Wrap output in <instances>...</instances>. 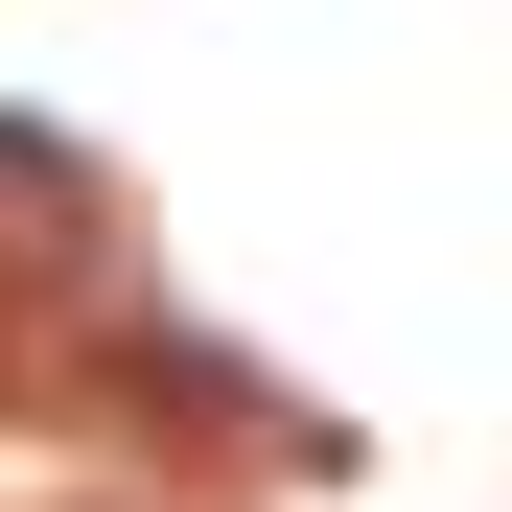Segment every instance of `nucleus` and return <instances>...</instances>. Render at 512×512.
Here are the masks:
<instances>
[{
    "label": "nucleus",
    "mask_w": 512,
    "mask_h": 512,
    "mask_svg": "<svg viewBox=\"0 0 512 512\" xmlns=\"http://www.w3.org/2000/svg\"><path fill=\"white\" fill-rule=\"evenodd\" d=\"M0 280H47V303H94V280H117V187H94L47 117H0Z\"/></svg>",
    "instance_id": "f257e3e1"
}]
</instances>
